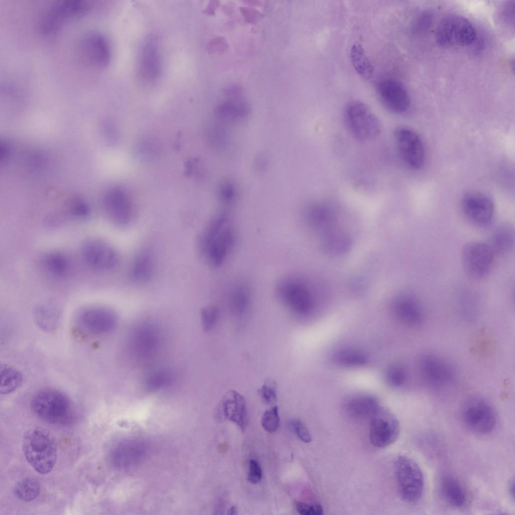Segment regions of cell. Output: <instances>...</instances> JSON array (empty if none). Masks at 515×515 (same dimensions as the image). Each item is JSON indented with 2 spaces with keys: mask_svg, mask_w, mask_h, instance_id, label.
Segmentation results:
<instances>
[{
  "mask_svg": "<svg viewBox=\"0 0 515 515\" xmlns=\"http://www.w3.org/2000/svg\"><path fill=\"white\" fill-rule=\"evenodd\" d=\"M496 253L490 244L478 241L469 242L463 247L462 263L466 274L472 279L485 278L492 270Z\"/></svg>",
  "mask_w": 515,
  "mask_h": 515,
  "instance_id": "9c48e42d",
  "label": "cell"
},
{
  "mask_svg": "<svg viewBox=\"0 0 515 515\" xmlns=\"http://www.w3.org/2000/svg\"><path fill=\"white\" fill-rule=\"evenodd\" d=\"M344 409L350 416L357 419L369 418L380 407L377 399L366 394H357L344 401Z\"/></svg>",
  "mask_w": 515,
  "mask_h": 515,
  "instance_id": "cb8c5ba5",
  "label": "cell"
},
{
  "mask_svg": "<svg viewBox=\"0 0 515 515\" xmlns=\"http://www.w3.org/2000/svg\"><path fill=\"white\" fill-rule=\"evenodd\" d=\"M209 135L214 146L222 148L225 145L226 133L223 129L218 126L214 127L211 129Z\"/></svg>",
  "mask_w": 515,
  "mask_h": 515,
  "instance_id": "60d3db41",
  "label": "cell"
},
{
  "mask_svg": "<svg viewBox=\"0 0 515 515\" xmlns=\"http://www.w3.org/2000/svg\"><path fill=\"white\" fill-rule=\"evenodd\" d=\"M81 249L85 260L96 269L111 270L119 262V256L116 250L108 243L101 240L89 239L83 242Z\"/></svg>",
  "mask_w": 515,
  "mask_h": 515,
  "instance_id": "ac0fdd59",
  "label": "cell"
},
{
  "mask_svg": "<svg viewBox=\"0 0 515 515\" xmlns=\"http://www.w3.org/2000/svg\"><path fill=\"white\" fill-rule=\"evenodd\" d=\"M0 392L8 394L16 390L22 384V374L17 369L4 364L1 366Z\"/></svg>",
  "mask_w": 515,
  "mask_h": 515,
  "instance_id": "f1b7e54d",
  "label": "cell"
},
{
  "mask_svg": "<svg viewBox=\"0 0 515 515\" xmlns=\"http://www.w3.org/2000/svg\"><path fill=\"white\" fill-rule=\"evenodd\" d=\"M394 472L401 499L408 503L420 500L424 489V479L419 465L410 458L401 455L395 462Z\"/></svg>",
  "mask_w": 515,
  "mask_h": 515,
  "instance_id": "5b68a950",
  "label": "cell"
},
{
  "mask_svg": "<svg viewBox=\"0 0 515 515\" xmlns=\"http://www.w3.org/2000/svg\"><path fill=\"white\" fill-rule=\"evenodd\" d=\"M325 233L322 240V246L327 252L339 254L350 248L351 241L345 233L338 231H329Z\"/></svg>",
  "mask_w": 515,
  "mask_h": 515,
  "instance_id": "83f0119b",
  "label": "cell"
},
{
  "mask_svg": "<svg viewBox=\"0 0 515 515\" xmlns=\"http://www.w3.org/2000/svg\"><path fill=\"white\" fill-rule=\"evenodd\" d=\"M166 375L159 374L154 376L149 380V385L150 387H158L166 381Z\"/></svg>",
  "mask_w": 515,
  "mask_h": 515,
  "instance_id": "bcb514c9",
  "label": "cell"
},
{
  "mask_svg": "<svg viewBox=\"0 0 515 515\" xmlns=\"http://www.w3.org/2000/svg\"><path fill=\"white\" fill-rule=\"evenodd\" d=\"M218 191L219 198L224 203H232L237 196L236 188L234 184L229 181L223 182L219 187Z\"/></svg>",
  "mask_w": 515,
  "mask_h": 515,
  "instance_id": "8d00e7d4",
  "label": "cell"
},
{
  "mask_svg": "<svg viewBox=\"0 0 515 515\" xmlns=\"http://www.w3.org/2000/svg\"><path fill=\"white\" fill-rule=\"evenodd\" d=\"M218 315L217 308L213 306L206 307L201 311L203 327L206 330H209L216 321Z\"/></svg>",
  "mask_w": 515,
  "mask_h": 515,
  "instance_id": "74e56055",
  "label": "cell"
},
{
  "mask_svg": "<svg viewBox=\"0 0 515 515\" xmlns=\"http://www.w3.org/2000/svg\"><path fill=\"white\" fill-rule=\"evenodd\" d=\"M431 15L427 13L423 14L416 20L413 25V29L415 31H418L422 28H425L431 23Z\"/></svg>",
  "mask_w": 515,
  "mask_h": 515,
  "instance_id": "ee69618b",
  "label": "cell"
},
{
  "mask_svg": "<svg viewBox=\"0 0 515 515\" xmlns=\"http://www.w3.org/2000/svg\"><path fill=\"white\" fill-rule=\"evenodd\" d=\"M297 512L301 515H322L323 514L322 506L319 504H311L302 502L296 503Z\"/></svg>",
  "mask_w": 515,
  "mask_h": 515,
  "instance_id": "ab89813d",
  "label": "cell"
},
{
  "mask_svg": "<svg viewBox=\"0 0 515 515\" xmlns=\"http://www.w3.org/2000/svg\"><path fill=\"white\" fill-rule=\"evenodd\" d=\"M71 210L72 213L78 217L85 216L89 212V208L87 205L81 202L74 204L72 207Z\"/></svg>",
  "mask_w": 515,
  "mask_h": 515,
  "instance_id": "f6af8a7d",
  "label": "cell"
},
{
  "mask_svg": "<svg viewBox=\"0 0 515 515\" xmlns=\"http://www.w3.org/2000/svg\"><path fill=\"white\" fill-rule=\"evenodd\" d=\"M255 165L259 171H263L266 169L267 166V160L266 157L263 155H258L255 159Z\"/></svg>",
  "mask_w": 515,
  "mask_h": 515,
  "instance_id": "7dc6e473",
  "label": "cell"
},
{
  "mask_svg": "<svg viewBox=\"0 0 515 515\" xmlns=\"http://www.w3.org/2000/svg\"><path fill=\"white\" fill-rule=\"evenodd\" d=\"M40 486L38 481L28 477L18 481L15 485L14 492L21 500L30 501L36 499L39 495Z\"/></svg>",
  "mask_w": 515,
  "mask_h": 515,
  "instance_id": "d6a6232c",
  "label": "cell"
},
{
  "mask_svg": "<svg viewBox=\"0 0 515 515\" xmlns=\"http://www.w3.org/2000/svg\"><path fill=\"white\" fill-rule=\"evenodd\" d=\"M228 218L224 213L215 216L209 222L202 233L199 240L200 250L202 253L206 247L227 224Z\"/></svg>",
  "mask_w": 515,
  "mask_h": 515,
  "instance_id": "4dcf8cb0",
  "label": "cell"
},
{
  "mask_svg": "<svg viewBox=\"0 0 515 515\" xmlns=\"http://www.w3.org/2000/svg\"><path fill=\"white\" fill-rule=\"evenodd\" d=\"M139 74L145 81L152 82L158 78L161 70V61L156 39H147L142 46L139 57Z\"/></svg>",
  "mask_w": 515,
  "mask_h": 515,
  "instance_id": "44dd1931",
  "label": "cell"
},
{
  "mask_svg": "<svg viewBox=\"0 0 515 515\" xmlns=\"http://www.w3.org/2000/svg\"><path fill=\"white\" fill-rule=\"evenodd\" d=\"M45 268L55 276L65 275L70 269V262L67 257L60 252H52L47 254L43 261Z\"/></svg>",
  "mask_w": 515,
  "mask_h": 515,
  "instance_id": "1f68e13d",
  "label": "cell"
},
{
  "mask_svg": "<svg viewBox=\"0 0 515 515\" xmlns=\"http://www.w3.org/2000/svg\"><path fill=\"white\" fill-rule=\"evenodd\" d=\"M262 477V471L258 462L253 459L249 462V472L247 475L248 481L252 484H257Z\"/></svg>",
  "mask_w": 515,
  "mask_h": 515,
  "instance_id": "7bdbcfd3",
  "label": "cell"
},
{
  "mask_svg": "<svg viewBox=\"0 0 515 515\" xmlns=\"http://www.w3.org/2000/svg\"><path fill=\"white\" fill-rule=\"evenodd\" d=\"M461 207L464 216L476 225L487 226L493 218V202L485 194L477 192L466 193L462 198Z\"/></svg>",
  "mask_w": 515,
  "mask_h": 515,
  "instance_id": "4fadbf2b",
  "label": "cell"
},
{
  "mask_svg": "<svg viewBox=\"0 0 515 515\" xmlns=\"http://www.w3.org/2000/svg\"><path fill=\"white\" fill-rule=\"evenodd\" d=\"M350 56L356 71L365 79H370L374 74V68L366 55L363 47L358 43L352 46Z\"/></svg>",
  "mask_w": 515,
  "mask_h": 515,
  "instance_id": "484cf974",
  "label": "cell"
},
{
  "mask_svg": "<svg viewBox=\"0 0 515 515\" xmlns=\"http://www.w3.org/2000/svg\"><path fill=\"white\" fill-rule=\"evenodd\" d=\"M214 416L218 421L230 420L244 431L248 421L244 398L235 390L227 391L217 404Z\"/></svg>",
  "mask_w": 515,
  "mask_h": 515,
  "instance_id": "9a60e30c",
  "label": "cell"
},
{
  "mask_svg": "<svg viewBox=\"0 0 515 515\" xmlns=\"http://www.w3.org/2000/svg\"><path fill=\"white\" fill-rule=\"evenodd\" d=\"M461 417L468 429L481 435L491 433L497 423L494 408L487 400L480 397L471 398L464 403Z\"/></svg>",
  "mask_w": 515,
  "mask_h": 515,
  "instance_id": "ba28073f",
  "label": "cell"
},
{
  "mask_svg": "<svg viewBox=\"0 0 515 515\" xmlns=\"http://www.w3.org/2000/svg\"><path fill=\"white\" fill-rule=\"evenodd\" d=\"M234 238L233 230L227 224L211 241L202 253L211 266L217 268L223 264L233 245Z\"/></svg>",
  "mask_w": 515,
  "mask_h": 515,
  "instance_id": "7402d4cb",
  "label": "cell"
},
{
  "mask_svg": "<svg viewBox=\"0 0 515 515\" xmlns=\"http://www.w3.org/2000/svg\"><path fill=\"white\" fill-rule=\"evenodd\" d=\"M237 513V508L235 506H232L228 511V514H236Z\"/></svg>",
  "mask_w": 515,
  "mask_h": 515,
  "instance_id": "681fc988",
  "label": "cell"
},
{
  "mask_svg": "<svg viewBox=\"0 0 515 515\" xmlns=\"http://www.w3.org/2000/svg\"><path fill=\"white\" fill-rule=\"evenodd\" d=\"M259 392L262 400L265 403L272 404L276 401L277 393L274 386L264 384L259 389Z\"/></svg>",
  "mask_w": 515,
  "mask_h": 515,
  "instance_id": "b9f144b4",
  "label": "cell"
},
{
  "mask_svg": "<svg viewBox=\"0 0 515 515\" xmlns=\"http://www.w3.org/2000/svg\"><path fill=\"white\" fill-rule=\"evenodd\" d=\"M476 36V31L472 23L457 14L444 17L436 32V41L443 47L468 46L475 40Z\"/></svg>",
  "mask_w": 515,
  "mask_h": 515,
  "instance_id": "8992f818",
  "label": "cell"
},
{
  "mask_svg": "<svg viewBox=\"0 0 515 515\" xmlns=\"http://www.w3.org/2000/svg\"><path fill=\"white\" fill-rule=\"evenodd\" d=\"M33 411L42 419L55 424H65L72 420L70 399L63 392L45 388L36 393L31 401Z\"/></svg>",
  "mask_w": 515,
  "mask_h": 515,
  "instance_id": "7a4b0ae2",
  "label": "cell"
},
{
  "mask_svg": "<svg viewBox=\"0 0 515 515\" xmlns=\"http://www.w3.org/2000/svg\"><path fill=\"white\" fill-rule=\"evenodd\" d=\"M376 89L381 103L389 111L400 114L409 108V95L399 81L391 78L382 79L377 83Z\"/></svg>",
  "mask_w": 515,
  "mask_h": 515,
  "instance_id": "e0dca14e",
  "label": "cell"
},
{
  "mask_svg": "<svg viewBox=\"0 0 515 515\" xmlns=\"http://www.w3.org/2000/svg\"><path fill=\"white\" fill-rule=\"evenodd\" d=\"M332 359L336 364L345 367H360L367 362V357L363 352L350 348L337 351L333 355Z\"/></svg>",
  "mask_w": 515,
  "mask_h": 515,
  "instance_id": "f546056e",
  "label": "cell"
},
{
  "mask_svg": "<svg viewBox=\"0 0 515 515\" xmlns=\"http://www.w3.org/2000/svg\"><path fill=\"white\" fill-rule=\"evenodd\" d=\"M92 4L86 0H60L45 8L38 17L37 28L43 34H50L69 21L83 16Z\"/></svg>",
  "mask_w": 515,
  "mask_h": 515,
  "instance_id": "3957f363",
  "label": "cell"
},
{
  "mask_svg": "<svg viewBox=\"0 0 515 515\" xmlns=\"http://www.w3.org/2000/svg\"><path fill=\"white\" fill-rule=\"evenodd\" d=\"M514 239L513 228L510 225H502L494 231L490 245L496 254L506 253L512 249Z\"/></svg>",
  "mask_w": 515,
  "mask_h": 515,
  "instance_id": "4316f807",
  "label": "cell"
},
{
  "mask_svg": "<svg viewBox=\"0 0 515 515\" xmlns=\"http://www.w3.org/2000/svg\"><path fill=\"white\" fill-rule=\"evenodd\" d=\"M261 424L263 428L270 433H274L278 430L280 425V418L277 406L265 411L262 417Z\"/></svg>",
  "mask_w": 515,
  "mask_h": 515,
  "instance_id": "d590c367",
  "label": "cell"
},
{
  "mask_svg": "<svg viewBox=\"0 0 515 515\" xmlns=\"http://www.w3.org/2000/svg\"><path fill=\"white\" fill-rule=\"evenodd\" d=\"M23 451L31 467L41 474H46L54 467L57 446L53 435L48 430L35 427L28 431L23 439Z\"/></svg>",
  "mask_w": 515,
  "mask_h": 515,
  "instance_id": "6da1fadb",
  "label": "cell"
},
{
  "mask_svg": "<svg viewBox=\"0 0 515 515\" xmlns=\"http://www.w3.org/2000/svg\"><path fill=\"white\" fill-rule=\"evenodd\" d=\"M508 490L511 497L514 498V481L511 480L508 486Z\"/></svg>",
  "mask_w": 515,
  "mask_h": 515,
  "instance_id": "c3c4849f",
  "label": "cell"
},
{
  "mask_svg": "<svg viewBox=\"0 0 515 515\" xmlns=\"http://www.w3.org/2000/svg\"><path fill=\"white\" fill-rule=\"evenodd\" d=\"M386 380L391 386L399 388L403 386L407 379V373L404 367L399 363L391 365L385 374Z\"/></svg>",
  "mask_w": 515,
  "mask_h": 515,
  "instance_id": "e575fe53",
  "label": "cell"
},
{
  "mask_svg": "<svg viewBox=\"0 0 515 515\" xmlns=\"http://www.w3.org/2000/svg\"><path fill=\"white\" fill-rule=\"evenodd\" d=\"M80 55L85 63L102 68L110 61L111 49L108 40L102 34L89 32L81 39L78 46Z\"/></svg>",
  "mask_w": 515,
  "mask_h": 515,
  "instance_id": "5bb4252c",
  "label": "cell"
},
{
  "mask_svg": "<svg viewBox=\"0 0 515 515\" xmlns=\"http://www.w3.org/2000/svg\"><path fill=\"white\" fill-rule=\"evenodd\" d=\"M231 301L233 308L238 312H242L247 306L249 299V291L245 284H238L231 291Z\"/></svg>",
  "mask_w": 515,
  "mask_h": 515,
  "instance_id": "836d02e7",
  "label": "cell"
},
{
  "mask_svg": "<svg viewBox=\"0 0 515 515\" xmlns=\"http://www.w3.org/2000/svg\"><path fill=\"white\" fill-rule=\"evenodd\" d=\"M393 308L398 320L407 326L418 327L424 320V312L421 303L412 295L403 294L398 296Z\"/></svg>",
  "mask_w": 515,
  "mask_h": 515,
  "instance_id": "d6986e66",
  "label": "cell"
},
{
  "mask_svg": "<svg viewBox=\"0 0 515 515\" xmlns=\"http://www.w3.org/2000/svg\"><path fill=\"white\" fill-rule=\"evenodd\" d=\"M400 425L397 418L387 409L380 407L370 417V439L376 447L390 446L397 439Z\"/></svg>",
  "mask_w": 515,
  "mask_h": 515,
  "instance_id": "8fae6325",
  "label": "cell"
},
{
  "mask_svg": "<svg viewBox=\"0 0 515 515\" xmlns=\"http://www.w3.org/2000/svg\"><path fill=\"white\" fill-rule=\"evenodd\" d=\"M276 293L282 303L297 314H305L312 309L310 291L297 277L290 275L282 278L276 285Z\"/></svg>",
  "mask_w": 515,
  "mask_h": 515,
  "instance_id": "52a82bcc",
  "label": "cell"
},
{
  "mask_svg": "<svg viewBox=\"0 0 515 515\" xmlns=\"http://www.w3.org/2000/svg\"><path fill=\"white\" fill-rule=\"evenodd\" d=\"M439 490L443 500L454 508L463 507L467 501V493L463 483L455 476L449 474L440 479Z\"/></svg>",
  "mask_w": 515,
  "mask_h": 515,
  "instance_id": "603a6c76",
  "label": "cell"
},
{
  "mask_svg": "<svg viewBox=\"0 0 515 515\" xmlns=\"http://www.w3.org/2000/svg\"><path fill=\"white\" fill-rule=\"evenodd\" d=\"M418 371L423 382L435 390L446 388L453 384L455 374L449 363L437 355L425 353L418 361Z\"/></svg>",
  "mask_w": 515,
  "mask_h": 515,
  "instance_id": "30bf717a",
  "label": "cell"
},
{
  "mask_svg": "<svg viewBox=\"0 0 515 515\" xmlns=\"http://www.w3.org/2000/svg\"><path fill=\"white\" fill-rule=\"evenodd\" d=\"M291 425L300 440L308 443L311 442V437L307 427L303 422L299 419H294L291 422Z\"/></svg>",
  "mask_w": 515,
  "mask_h": 515,
  "instance_id": "f35d334b",
  "label": "cell"
},
{
  "mask_svg": "<svg viewBox=\"0 0 515 515\" xmlns=\"http://www.w3.org/2000/svg\"><path fill=\"white\" fill-rule=\"evenodd\" d=\"M394 136L399 154L404 163L411 169H420L424 163L425 150L418 134L411 129L400 127L396 129Z\"/></svg>",
  "mask_w": 515,
  "mask_h": 515,
  "instance_id": "7c38bea8",
  "label": "cell"
},
{
  "mask_svg": "<svg viewBox=\"0 0 515 515\" xmlns=\"http://www.w3.org/2000/svg\"><path fill=\"white\" fill-rule=\"evenodd\" d=\"M107 212L114 223L125 226L131 222L133 211L129 197L123 190L114 189L110 191L105 199Z\"/></svg>",
  "mask_w": 515,
  "mask_h": 515,
  "instance_id": "ffe728a7",
  "label": "cell"
},
{
  "mask_svg": "<svg viewBox=\"0 0 515 515\" xmlns=\"http://www.w3.org/2000/svg\"><path fill=\"white\" fill-rule=\"evenodd\" d=\"M344 120L351 134L361 141H369L377 138L382 130L379 119L361 101H353L347 105Z\"/></svg>",
  "mask_w": 515,
  "mask_h": 515,
  "instance_id": "277c9868",
  "label": "cell"
},
{
  "mask_svg": "<svg viewBox=\"0 0 515 515\" xmlns=\"http://www.w3.org/2000/svg\"><path fill=\"white\" fill-rule=\"evenodd\" d=\"M154 269V260L148 251H142L135 257L130 269V277L133 281L143 283L152 278Z\"/></svg>",
  "mask_w": 515,
  "mask_h": 515,
  "instance_id": "d4e9b609",
  "label": "cell"
},
{
  "mask_svg": "<svg viewBox=\"0 0 515 515\" xmlns=\"http://www.w3.org/2000/svg\"><path fill=\"white\" fill-rule=\"evenodd\" d=\"M115 319L113 311L98 306H90L81 309L76 317L77 322L82 329L93 335L110 330L113 327Z\"/></svg>",
  "mask_w": 515,
  "mask_h": 515,
  "instance_id": "2e32d148",
  "label": "cell"
}]
</instances>
